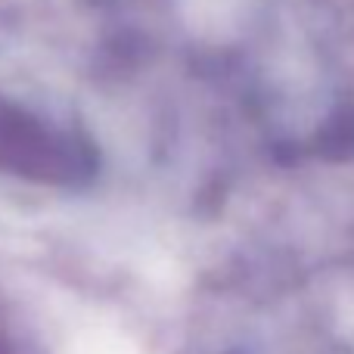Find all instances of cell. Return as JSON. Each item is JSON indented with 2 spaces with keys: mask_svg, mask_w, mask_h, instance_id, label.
I'll return each mask as SVG.
<instances>
[{
  "mask_svg": "<svg viewBox=\"0 0 354 354\" xmlns=\"http://www.w3.org/2000/svg\"><path fill=\"white\" fill-rule=\"evenodd\" d=\"M0 354H6V330H3V320H0Z\"/></svg>",
  "mask_w": 354,
  "mask_h": 354,
  "instance_id": "obj_1",
  "label": "cell"
}]
</instances>
